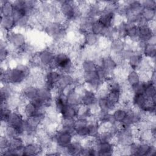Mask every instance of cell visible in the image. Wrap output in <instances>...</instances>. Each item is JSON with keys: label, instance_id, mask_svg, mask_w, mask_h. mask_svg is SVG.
<instances>
[{"label": "cell", "instance_id": "1", "mask_svg": "<svg viewBox=\"0 0 156 156\" xmlns=\"http://www.w3.org/2000/svg\"><path fill=\"white\" fill-rule=\"evenodd\" d=\"M8 46L13 49V52L23 49L27 44V40L24 34L19 31H12L7 33L5 37Z\"/></svg>", "mask_w": 156, "mask_h": 156}, {"label": "cell", "instance_id": "2", "mask_svg": "<svg viewBox=\"0 0 156 156\" xmlns=\"http://www.w3.org/2000/svg\"><path fill=\"white\" fill-rule=\"evenodd\" d=\"M74 134L73 132L59 126L52 136L53 142L59 149H64L73 140Z\"/></svg>", "mask_w": 156, "mask_h": 156}, {"label": "cell", "instance_id": "3", "mask_svg": "<svg viewBox=\"0 0 156 156\" xmlns=\"http://www.w3.org/2000/svg\"><path fill=\"white\" fill-rule=\"evenodd\" d=\"M40 67L43 70L50 69L54 62L55 52L49 47L42 49L37 53Z\"/></svg>", "mask_w": 156, "mask_h": 156}, {"label": "cell", "instance_id": "4", "mask_svg": "<svg viewBox=\"0 0 156 156\" xmlns=\"http://www.w3.org/2000/svg\"><path fill=\"white\" fill-rule=\"evenodd\" d=\"M6 124L15 127L20 132L21 136L23 135L25 128V118L18 110L12 111Z\"/></svg>", "mask_w": 156, "mask_h": 156}, {"label": "cell", "instance_id": "5", "mask_svg": "<svg viewBox=\"0 0 156 156\" xmlns=\"http://www.w3.org/2000/svg\"><path fill=\"white\" fill-rule=\"evenodd\" d=\"M88 119L77 118L74 122V136L83 140L88 136Z\"/></svg>", "mask_w": 156, "mask_h": 156}, {"label": "cell", "instance_id": "6", "mask_svg": "<svg viewBox=\"0 0 156 156\" xmlns=\"http://www.w3.org/2000/svg\"><path fill=\"white\" fill-rule=\"evenodd\" d=\"M116 17V15L115 12L104 9L97 19L105 27L110 28L115 26Z\"/></svg>", "mask_w": 156, "mask_h": 156}, {"label": "cell", "instance_id": "7", "mask_svg": "<svg viewBox=\"0 0 156 156\" xmlns=\"http://www.w3.org/2000/svg\"><path fill=\"white\" fill-rule=\"evenodd\" d=\"M61 73L57 69H48L44 72V86L52 90L56 86L60 77Z\"/></svg>", "mask_w": 156, "mask_h": 156}, {"label": "cell", "instance_id": "8", "mask_svg": "<svg viewBox=\"0 0 156 156\" xmlns=\"http://www.w3.org/2000/svg\"><path fill=\"white\" fill-rule=\"evenodd\" d=\"M138 26L139 41L147 43L155 36V29H152L149 23H143Z\"/></svg>", "mask_w": 156, "mask_h": 156}, {"label": "cell", "instance_id": "9", "mask_svg": "<svg viewBox=\"0 0 156 156\" xmlns=\"http://www.w3.org/2000/svg\"><path fill=\"white\" fill-rule=\"evenodd\" d=\"M83 147V145L82 140L74 136L73 141L66 147L62 149V152L63 151L65 154L67 155H80Z\"/></svg>", "mask_w": 156, "mask_h": 156}, {"label": "cell", "instance_id": "10", "mask_svg": "<svg viewBox=\"0 0 156 156\" xmlns=\"http://www.w3.org/2000/svg\"><path fill=\"white\" fill-rule=\"evenodd\" d=\"M44 147L36 140L24 144L23 149V155H37L44 152Z\"/></svg>", "mask_w": 156, "mask_h": 156}, {"label": "cell", "instance_id": "11", "mask_svg": "<svg viewBox=\"0 0 156 156\" xmlns=\"http://www.w3.org/2000/svg\"><path fill=\"white\" fill-rule=\"evenodd\" d=\"M115 146L110 141H101L96 140L95 147L98 152V155L108 156L113 155Z\"/></svg>", "mask_w": 156, "mask_h": 156}, {"label": "cell", "instance_id": "12", "mask_svg": "<svg viewBox=\"0 0 156 156\" xmlns=\"http://www.w3.org/2000/svg\"><path fill=\"white\" fill-rule=\"evenodd\" d=\"M98 96L96 92L86 88L81 94V104L91 107L97 103Z\"/></svg>", "mask_w": 156, "mask_h": 156}, {"label": "cell", "instance_id": "13", "mask_svg": "<svg viewBox=\"0 0 156 156\" xmlns=\"http://www.w3.org/2000/svg\"><path fill=\"white\" fill-rule=\"evenodd\" d=\"M102 57V56H101ZM102 62L101 67L110 76L114 75L115 72L118 67V65L111 57L110 54L102 57Z\"/></svg>", "mask_w": 156, "mask_h": 156}, {"label": "cell", "instance_id": "14", "mask_svg": "<svg viewBox=\"0 0 156 156\" xmlns=\"http://www.w3.org/2000/svg\"><path fill=\"white\" fill-rule=\"evenodd\" d=\"M126 47V42L125 40L115 37L110 40L108 49L110 54H121Z\"/></svg>", "mask_w": 156, "mask_h": 156}, {"label": "cell", "instance_id": "15", "mask_svg": "<svg viewBox=\"0 0 156 156\" xmlns=\"http://www.w3.org/2000/svg\"><path fill=\"white\" fill-rule=\"evenodd\" d=\"M144 93H134L132 96V106L135 110L142 112L147 101Z\"/></svg>", "mask_w": 156, "mask_h": 156}, {"label": "cell", "instance_id": "16", "mask_svg": "<svg viewBox=\"0 0 156 156\" xmlns=\"http://www.w3.org/2000/svg\"><path fill=\"white\" fill-rule=\"evenodd\" d=\"M75 87L68 91L65 95L66 98V102L68 104L78 107L81 104V95L76 91Z\"/></svg>", "mask_w": 156, "mask_h": 156}, {"label": "cell", "instance_id": "17", "mask_svg": "<svg viewBox=\"0 0 156 156\" xmlns=\"http://www.w3.org/2000/svg\"><path fill=\"white\" fill-rule=\"evenodd\" d=\"M83 44L86 48H97L99 44L100 37L93 33L87 32L83 34Z\"/></svg>", "mask_w": 156, "mask_h": 156}, {"label": "cell", "instance_id": "18", "mask_svg": "<svg viewBox=\"0 0 156 156\" xmlns=\"http://www.w3.org/2000/svg\"><path fill=\"white\" fill-rule=\"evenodd\" d=\"M144 59L140 51H135L127 61L128 65L132 69L138 70Z\"/></svg>", "mask_w": 156, "mask_h": 156}, {"label": "cell", "instance_id": "19", "mask_svg": "<svg viewBox=\"0 0 156 156\" xmlns=\"http://www.w3.org/2000/svg\"><path fill=\"white\" fill-rule=\"evenodd\" d=\"M1 27L2 31L5 34L13 31L16 27V23L12 16H1Z\"/></svg>", "mask_w": 156, "mask_h": 156}, {"label": "cell", "instance_id": "20", "mask_svg": "<svg viewBox=\"0 0 156 156\" xmlns=\"http://www.w3.org/2000/svg\"><path fill=\"white\" fill-rule=\"evenodd\" d=\"M77 116V107L66 104L62 111L60 116L61 119H76Z\"/></svg>", "mask_w": 156, "mask_h": 156}, {"label": "cell", "instance_id": "21", "mask_svg": "<svg viewBox=\"0 0 156 156\" xmlns=\"http://www.w3.org/2000/svg\"><path fill=\"white\" fill-rule=\"evenodd\" d=\"M126 39L129 40L132 43H138L139 41L138 26L137 24L127 22Z\"/></svg>", "mask_w": 156, "mask_h": 156}, {"label": "cell", "instance_id": "22", "mask_svg": "<svg viewBox=\"0 0 156 156\" xmlns=\"http://www.w3.org/2000/svg\"><path fill=\"white\" fill-rule=\"evenodd\" d=\"M125 80L130 88L135 86L141 81V76L139 71L135 69L130 70L126 74Z\"/></svg>", "mask_w": 156, "mask_h": 156}, {"label": "cell", "instance_id": "23", "mask_svg": "<svg viewBox=\"0 0 156 156\" xmlns=\"http://www.w3.org/2000/svg\"><path fill=\"white\" fill-rule=\"evenodd\" d=\"M1 16H11L14 10V5L13 1H1Z\"/></svg>", "mask_w": 156, "mask_h": 156}, {"label": "cell", "instance_id": "24", "mask_svg": "<svg viewBox=\"0 0 156 156\" xmlns=\"http://www.w3.org/2000/svg\"><path fill=\"white\" fill-rule=\"evenodd\" d=\"M79 68L83 73H87L95 71L97 66L93 60L85 58L82 60Z\"/></svg>", "mask_w": 156, "mask_h": 156}, {"label": "cell", "instance_id": "25", "mask_svg": "<svg viewBox=\"0 0 156 156\" xmlns=\"http://www.w3.org/2000/svg\"><path fill=\"white\" fill-rule=\"evenodd\" d=\"M155 9L150 8H143L141 13V17L144 23H149L152 21H155Z\"/></svg>", "mask_w": 156, "mask_h": 156}, {"label": "cell", "instance_id": "26", "mask_svg": "<svg viewBox=\"0 0 156 156\" xmlns=\"http://www.w3.org/2000/svg\"><path fill=\"white\" fill-rule=\"evenodd\" d=\"M124 107H116L112 112V115L116 122H121L127 114V109Z\"/></svg>", "mask_w": 156, "mask_h": 156}, {"label": "cell", "instance_id": "27", "mask_svg": "<svg viewBox=\"0 0 156 156\" xmlns=\"http://www.w3.org/2000/svg\"><path fill=\"white\" fill-rule=\"evenodd\" d=\"M10 51L5 40H1L0 46V60L1 63H6L10 57Z\"/></svg>", "mask_w": 156, "mask_h": 156}, {"label": "cell", "instance_id": "28", "mask_svg": "<svg viewBox=\"0 0 156 156\" xmlns=\"http://www.w3.org/2000/svg\"><path fill=\"white\" fill-rule=\"evenodd\" d=\"M143 93L147 99H155V83L152 82L150 80L146 81V85Z\"/></svg>", "mask_w": 156, "mask_h": 156}, {"label": "cell", "instance_id": "29", "mask_svg": "<svg viewBox=\"0 0 156 156\" xmlns=\"http://www.w3.org/2000/svg\"><path fill=\"white\" fill-rule=\"evenodd\" d=\"M97 105L99 110L104 112H112L113 109L110 104L107 97L98 98Z\"/></svg>", "mask_w": 156, "mask_h": 156}, {"label": "cell", "instance_id": "30", "mask_svg": "<svg viewBox=\"0 0 156 156\" xmlns=\"http://www.w3.org/2000/svg\"><path fill=\"white\" fill-rule=\"evenodd\" d=\"M105 28L98 20L97 18L93 20L91 26V32L95 34L96 35L99 36L100 37L102 36Z\"/></svg>", "mask_w": 156, "mask_h": 156}, {"label": "cell", "instance_id": "31", "mask_svg": "<svg viewBox=\"0 0 156 156\" xmlns=\"http://www.w3.org/2000/svg\"><path fill=\"white\" fill-rule=\"evenodd\" d=\"M92 113L90 107L80 104L77 107V118L88 119L92 116Z\"/></svg>", "mask_w": 156, "mask_h": 156}, {"label": "cell", "instance_id": "32", "mask_svg": "<svg viewBox=\"0 0 156 156\" xmlns=\"http://www.w3.org/2000/svg\"><path fill=\"white\" fill-rule=\"evenodd\" d=\"M12 111L13 110L6 104H2L1 105V117L2 122H7Z\"/></svg>", "mask_w": 156, "mask_h": 156}, {"label": "cell", "instance_id": "33", "mask_svg": "<svg viewBox=\"0 0 156 156\" xmlns=\"http://www.w3.org/2000/svg\"><path fill=\"white\" fill-rule=\"evenodd\" d=\"M10 146V139L5 135H1L0 138V147L1 152H2L9 147Z\"/></svg>", "mask_w": 156, "mask_h": 156}, {"label": "cell", "instance_id": "34", "mask_svg": "<svg viewBox=\"0 0 156 156\" xmlns=\"http://www.w3.org/2000/svg\"><path fill=\"white\" fill-rule=\"evenodd\" d=\"M141 5L143 8L156 9V1L154 0H145L141 1Z\"/></svg>", "mask_w": 156, "mask_h": 156}]
</instances>
